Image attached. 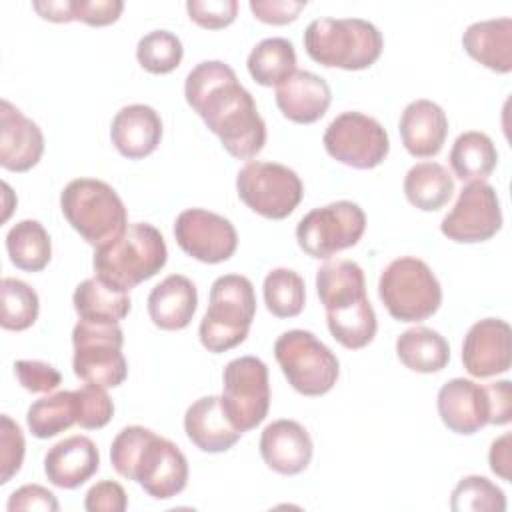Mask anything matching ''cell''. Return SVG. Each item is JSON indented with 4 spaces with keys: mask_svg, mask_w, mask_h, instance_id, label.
I'll list each match as a JSON object with an SVG mask.
<instances>
[{
    "mask_svg": "<svg viewBox=\"0 0 512 512\" xmlns=\"http://www.w3.org/2000/svg\"><path fill=\"white\" fill-rule=\"evenodd\" d=\"M488 460H490V470L500 476L502 480H510V466H512V458H510V434H502L500 438H496L490 444V452H488Z\"/></svg>",
    "mask_w": 512,
    "mask_h": 512,
    "instance_id": "c3c4849f",
    "label": "cell"
},
{
    "mask_svg": "<svg viewBox=\"0 0 512 512\" xmlns=\"http://www.w3.org/2000/svg\"><path fill=\"white\" fill-rule=\"evenodd\" d=\"M316 290L336 342L348 350H360L374 340L376 314L366 296L364 270L354 260L322 264L316 272Z\"/></svg>",
    "mask_w": 512,
    "mask_h": 512,
    "instance_id": "3957f363",
    "label": "cell"
},
{
    "mask_svg": "<svg viewBox=\"0 0 512 512\" xmlns=\"http://www.w3.org/2000/svg\"><path fill=\"white\" fill-rule=\"evenodd\" d=\"M44 152L40 126L8 100L0 102V164L12 172L34 168Z\"/></svg>",
    "mask_w": 512,
    "mask_h": 512,
    "instance_id": "ffe728a7",
    "label": "cell"
},
{
    "mask_svg": "<svg viewBox=\"0 0 512 512\" xmlns=\"http://www.w3.org/2000/svg\"><path fill=\"white\" fill-rule=\"evenodd\" d=\"M128 498L124 488L114 480L96 482L84 498V508L88 512H124Z\"/></svg>",
    "mask_w": 512,
    "mask_h": 512,
    "instance_id": "ee69618b",
    "label": "cell"
},
{
    "mask_svg": "<svg viewBox=\"0 0 512 512\" xmlns=\"http://www.w3.org/2000/svg\"><path fill=\"white\" fill-rule=\"evenodd\" d=\"M396 354L412 372L432 374L446 368L450 346L440 332L426 326H414L396 338Z\"/></svg>",
    "mask_w": 512,
    "mask_h": 512,
    "instance_id": "83f0119b",
    "label": "cell"
},
{
    "mask_svg": "<svg viewBox=\"0 0 512 512\" xmlns=\"http://www.w3.org/2000/svg\"><path fill=\"white\" fill-rule=\"evenodd\" d=\"M26 424L36 438H54L56 434L78 424V402L74 390H62L30 404Z\"/></svg>",
    "mask_w": 512,
    "mask_h": 512,
    "instance_id": "836d02e7",
    "label": "cell"
},
{
    "mask_svg": "<svg viewBox=\"0 0 512 512\" xmlns=\"http://www.w3.org/2000/svg\"><path fill=\"white\" fill-rule=\"evenodd\" d=\"M464 50L492 72L512 70V20L492 18L470 24L462 34Z\"/></svg>",
    "mask_w": 512,
    "mask_h": 512,
    "instance_id": "4316f807",
    "label": "cell"
},
{
    "mask_svg": "<svg viewBox=\"0 0 512 512\" xmlns=\"http://www.w3.org/2000/svg\"><path fill=\"white\" fill-rule=\"evenodd\" d=\"M448 134L446 112L432 100H412L400 116V138L404 148L416 158L436 156Z\"/></svg>",
    "mask_w": 512,
    "mask_h": 512,
    "instance_id": "cb8c5ba5",
    "label": "cell"
},
{
    "mask_svg": "<svg viewBox=\"0 0 512 512\" xmlns=\"http://www.w3.org/2000/svg\"><path fill=\"white\" fill-rule=\"evenodd\" d=\"M326 152L356 170H370L384 162L390 150L384 126L362 112L348 110L338 114L324 130Z\"/></svg>",
    "mask_w": 512,
    "mask_h": 512,
    "instance_id": "5bb4252c",
    "label": "cell"
},
{
    "mask_svg": "<svg viewBox=\"0 0 512 512\" xmlns=\"http://www.w3.org/2000/svg\"><path fill=\"white\" fill-rule=\"evenodd\" d=\"M274 356L288 384L304 396H322L338 380L336 354L308 330L282 332L274 342Z\"/></svg>",
    "mask_w": 512,
    "mask_h": 512,
    "instance_id": "9c48e42d",
    "label": "cell"
},
{
    "mask_svg": "<svg viewBox=\"0 0 512 512\" xmlns=\"http://www.w3.org/2000/svg\"><path fill=\"white\" fill-rule=\"evenodd\" d=\"M168 258L164 236L148 222L128 224L108 244L94 250L96 278L108 286L130 292L140 282L156 276Z\"/></svg>",
    "mask_w": 512,
    "mask_h": 512,
    "instance_id": "277c9868",
    "label": "cell"
},
{
    "mask_svg": "<svg viewBox=\"0 0 512 512\" xmlns=\"http://www.w3.org/2000/svg\"><path fill=\"white\" fill-rule=\"evenodd\" d=\"M450 508L454 512H504L506 496L500 486L484 476H464L452 490Z\"/></svg>",
    "mask_w": 512,
    "mask_h": 512,
    "instance_id": "74e56055",
    "label": "cell"
},
{
    "mask_svg": "<svg viewBox=\"0 0 512 512\" xmlns=\"http://www.w3.org/2000/svg\"><path fill=\"white\" fill-rule=\"evenodd\" d=\"M236 192L256 214L270 220H282L300 204L304 184L300 176L284 164L250 160L236 176Z\"/></svg>",
    "mask_w": 512,
    "mask_h": 512,
    "instance_id": "8fae6325",
    "label": "cell"
},
{
    "mask_svg": "<svg viewBox=\"0 0 512 512\" xmlns=\"http://www.w3.org/2000/svg\"><path fill=\"white\" fill-rule=\"evenodd\" d=\"M32 8L50 22H72V0H48L34 2Z\"/></svg>",
    "mask_w": 512,
    "mask_h": 512,
    "instance_id": "681fc988",
    "label": "cell"
},
{
    "mask_svg": "<svg viewBox=\"0 0 512 512\" xmlns=\"http://www.w3.org/2000/svg\"><path fill=\"white\" fill-rule=\"evenodd\" d=\"M40 310V300L34 288L18 278H2L0 282V324L4 330L30 328Z\"/></svg>",
    "mask_w": 512,
    "mask_h": 512,
    "instance_id": "d590c367",
    "label": "cell"
},
{
    "mask_svg": "<svg viewBox=\"0 0 512 512\" xmlns=\"http://www.w3.org/2000/svg\"><path fill=\"white\" fill-rule=\"evenodd\" d=\"M24 434L20 426L8 416H0V484H8L22 468L24 460Z\"/></svg>",
    "mask_w": 512,
    "mask_h": 512,
    "instance_id": "ab89813d",
    "label": "cell"
},
{
    "mask_svg": "<svg viewBox=\"0 0 512 512\" xmlns=\"http://www.w3.org/2000/svg\"><path fill=\"white\" fill-rule=\"evenodd\" d=\"M450 168L462 182L484 180L498 164V152L492 138L478 130L462 132L448 156Z\"/></svg>",
    "mask_w": 512,
    "mask_h": 512,
    "instance_id": "4dcf8cb0",
    "label": "cell"
},
{
    "mask_svg": "<svg viewBox=\"0 0 512 512\" xmlns=\"http://www.w3.org/2000/svg\"><path fill=\"white\" fill-rule=\"evenodd\" d=\"M74 392L78 402V424L82 428L96 430L110 422L114 414V402L108 396L106 388L96 384H84Z\"/></svg>",
    "mask_w": 512,
    "mask_h": 512,
    "instance_id": "f35d334b",
    "label": "cell"
},
{
    "mask_svg": "<svg viewBox=\"0 0 512 512\" xmlns=\"http://www.w3.org/2000/svg\"><path fill=\"white\" fill-rule=\"evenodd\" d=\"M14 374L22 384V388L34 394L52 392L62 382L60 372L52 364H46L40 360H18L14 364Z\"/></svg>",
    "mask_w": 512,
    "mask_h": 512,
    "instance_id": "b9f144b4",
    "label": "cell"
},
{
    "mask_svg": "<svg viewBox=\"0 0 512 512\" xmlns=\"http://www.w3.org/2000/svg\"><path fill=\"white\" fill-rule=\"evenodd\" d=\"M490 396V424L504 426L512 418V384L510 380H498L486 386Z\"/></svg>",
    "mask_w": 512,
    "mask_h": 512,
    "instance_id": "7dc6e473",
    "label": "cell"
},
{
    "mask_svg": "<svg viewBox=\"0 0 512 512\" xmlns=\"http://www.w3.org/2000/svg\"><path fill=\"white\" fill-rule=\"evenodd\" d=\"M188 106L238 160H252L266 144V124L252 94L222 60L196 64L184 82Z\"/></svg>",
    "mask_w": 512,
    "mask_h": 512,
    "instance_id": "6da1fadb",
    "label": "cell"
},
{
    "mask_svg": "<svg viewBox=\"0 0 512 512\" xmlns=\"http://www.w3.org/2000/svg\"><path fill=\"white\" fill-rule=\"evenodd\" d=\"M264 302L276 318H294L304 310L306 286L298 272L274 268L264 278Z\"/></svg>",
    "mask_w": 512,
    "mask_h": 512,
    "instance_id": "e575fe53",
    "label": "cell"
},
{
    "mask_svg": "<svg viewBox=\"0 0 512 512\" xmlns=\"http://www.w3.org/2000/svg\"><path fill=\"white\" fill-rule=\"evenodd\" d=\"M312 438L296 420H274L260 436V456L278 474L294 476L308 468L312 460Z\"/></svg>",
    "mask_w": 512,
    "mask_h": 512,
    "instance_id": "d6986e66",
    "label": "cell"
},
{
    "mask_svg": "<svg viewBox=\"0 0 512 512\" xmlns=\"http://www.w3.org/2000/svg\"><path fill=\"white\" fill-rule=\"evenodd\" d=\"M110 462L120 476L138 482L158 500L180 494L188 482V460L182 450L144 426H126L116 434Z\"/></svg>",
    "mask_w": 512,
    "mask_h": 512,
    "instance_id": "7a4b0ae2",
    "label": "cell"
},
{
    "mask_svg": "<svg viewBox=\"0 0 512 512\" xmlns=\"http://www.w3.org/2000/svg\"><path fill=\"white\" fill-rule=\"evenodd\" d=\"M10 262L26 272H40L52 258V242L38 220H20L6 234Z\"/></svg>",
    "mask_w": 512,
    "mask_h": 512,
    "instance_id": "d6a6232c",
    "label": "cell"
},
{
    "mask_svg": "<svg viewBox=\"0 0 512 512\" xmlns=\"http://www.w3.org/2000/svg\"><path fill=\"white\" fill-rule=\"evenodd\" d=\"M304 48L326 68L364 70L380 58L384 38L364 18H316L304 30Z\"/></svg>",
    "mask_w": 512,
    "mask_h": 512,
    "instance_id": "5b68a950",
    "label": "cell"
},
{
    "mask_svg": "<svg viewBox=\"0 0 512 512\" xmlns=\"http://www.w3.org/2000/svg\"><path fill=\"white\" fill-rule=\"evenodd\" d=\"M512 330L506 320L484 318L470 326L462 344V364L474 378L504 374L512 364Z\"/></svg>",
    "mask_w": 512,
    "mask_h": 512,
    "instance_id": "e0dca14e",
    "label": "cell"
},
{
    "mask_svg": "<svg viewBox=\"0 0 512 512\" xmlns=\"http://www.w3.org/2000/svg\"><path fill=\"white\" fill-rule=\"evenodd\" d=\"M116 150L128 160L150 156L162 140L160 114L146 104H128L116 112L110 126Z\"/></svg>",
    "mask_w": 512,
    "mask_h": 512,
    "instance_id": "7402d4cb",
    "label": "cell"
},
{
    "mask_svg": "<svg viewBox=\"0 0 512 512\" xmlns=\"http://www.w3.org/2000/svg\"><path fill=\"white\" fill-rule=\"evenodd\" d=\"M256 314L252 282L242 274H224L210 288L208 310L200 322V342L208 352L220 354L236 348L248 336Z\"/></svg>",
    "mask_w": 512,
    "mask_h": 512,
    "instance_id": "52a82bcc",
    "label": "cell"
},
{
    "mask_svg": "<svg viewBox=\"0 0 512 512\" xmlns=\"http://www.w3.org/2000/svg\"><path fill=\"white\" fill-rule=\"evenodd\" d=\"M74 374L84 384L116 388L128 376V364L122 354L124 334L112 322L78 320L72 330Z\"/></svg>",
    "mask_w": 512,
    "mask_h": 512,
    "instance_id": "30bf717a",
    "label": "cell"
},
{
    "mask_svg": "<svg viewBox=\"0 0 512 512\" xmlns=\"http://www.w3.org/2000/svg\"><path fill=\"white\" fill-rule=\"evenodd\" d=\"M438 414L444 426L456 434H474L490 424V396L488 388L468 378H452L436 398Z\"/></svg>",
    "mask_w": 512,
    "mask_h": 512,
    "instance_id": "ac0fdd59",
    "label": "cell"
},
{
    "mask_svg": "<svg viewBox=\"0 0 512 512\" xmlns=\"http://www.w3.org/2000/svg\"><path fill=\"white\" fill-rule=\"evenodd\" d=\"M502 228L500 200L484 180L466 182L460 190L454 208L442 218L440 230L448 240L474 244L490 240Z\"/></svg>",
    "mask_w": 512,
    "mask_h": 512,
    "instance_id": "9a60e30c",
    "label": "cell"
},
{
    "mask_svg": "<svg viewBox=\"0 0 512 512\" xmlns=\"http://www.w3.org/2000/svg\"><path fill=\"white\" fill-rule=\"evenodd\" d=\"M332 102L328 82L308 70H294L276 86V106L296 124H312L320 120Z\"/></svg>",
    "mask_w": 512,
    "mask_h": 512,
    "instance_id": "603a6c76",
    "label": "cell"
},
{
    "mask_svg": "<svg viewBox=\"0 0 512 512\" xmlns=\"http://www.w3.org/2000/svg\"><path fill=\"white\" fill-rule=\"evenodd\" d=\"M220 404L236 430L256 428L270 408L268 366L256 356L230 360L222 372Z\"/></svg>",
    "mask_w": 512,
    "mask_h": 512,
    "instance_id": "4fadbf2b",
    "label": "cell"
},
{
    "mask_svg": "<svg viewBox=\"0 0 512 512\" xmlns=\"http://www.w3.org/2000/svg\"><path fill=\"white\" fill-rule=\"evenodd\" d=\"M6 508H8V512H16V510H50V512H56V510H60V504L48 488H44L40 484H26V486H20L18 490H14L10 494Z\"/></svg>",
    "mask_w": 512,
    "mask_h": 512,
    "instance_id": "bcb514c9",
    "label": "cell"
},
{
    "mask_svg": "<svg viewBox=\"0 0 512 512\" xmlns=\"http://www.w3.org/2000/svg\"><path fill=\"white\" fill-rule=\"evenodd\" d=\"M198 306V292L190 278L170 274L148 294V314L160 330H182Z\"/></svg>",
    "mask_w": 512,
    "mask_h": 512,
    "instance_id": "484cf974",
    "label": "cell"
},
{
    "mask_svg": "<svg viewBox=\"0 0 512 512\" xmlns=\"http://www.w3.org/2000/svg\"><path fill=\"white\" fill-rule=\"evenodd\" d=\"M248 72L260 86H278L296 70V50L288 38H264L248 54Z\"/></svg>",
    "mask_w": 512,
    "mask_h": 512,
    "instance_id": "1f68e13d",
    "label": "cell"
},
{
    "mask_svg": "<svg viewBox=\"0 0 512 512\" xmlns=\"http://www.w3.org/2000/svg\"><path fill=\"white\" fill-rule=\"evenodd\" d=\"M186 10L192 22L202 28L218 30L234 22L238 12L236 0H190L186 2Z\"/></svg>",
    "mask_w": 512,
    "mask_h": 512,
    "instance_id": "60d3db41",
    "label": "cell"
},
{
    "mask_svg": "<svg viewBox=\"0 0 512 512\" xmlns=\"http://www.w3.org/2000/svg\"><path fill=\"white\" fill-rule=\"evenodd\" d=\"M100 468V452L88 436H68L44 456V474L50 484L74 490L88 482Z\"/></svg>",
    "mask_w": 512,
    "mask_h": 512,
    "instance_id": "44dd1931",
    "label": "cell"
},
{
    "mask_svg": "<svg viewBox=\"0 0 512 512\" xmlns=\"http://www.w3.org/2000/svg\"><path fill=\"white\" fill-rule=\"evenodd\" d=\"M184 56L182 42L170 30H152L138 40L136 58L150 74H168L180 66Z\"/></svg>",
    "mask_w": 512,
    "mask_h": 512,
    "instance_id": "8d00e7d4",
    "label": "cell"
},
{
    "mask_svg": "<svg viewBox=\"0 0 512 512\" xmlns=\"http://www.w3.org/2000/svg\"><path fill=\"white\" fill-rule=\"evenodd\" d=\"M378 296L400 322H422L442 304V288L432 268L416 256L392 260L380 274Z\"/></svg>",
    "mask_w": 512,
    "mask_h": 512,
    "instance_id": "ba28073f",
    "label": "cell"
},
{
    "mask_svg": "<svg viewBox=\"0 0 512 512\" xmlns=\"http://www.w3.org/2000/svg\"><path fill=\"white\" fill-rule=\"evenodd\" d=\"M72 304L80 320L118 324L130 312L128 292L116 290L100 278H86L74 290Z\"/></svg>",
    "mask_w": 512,
    "mask_h": 512,
    "instance_id": "f1b7e54d",
    "label": "cell"
},
{
    "mask_svg": "<svg viewBox=\"0 0 512 512\" xmlns=\"http://www.w3.org/2000/svg\"><path fill=\"white\" fill-rule=\"evenodd\" d=\"M174 238L188 256L206 264L228 260L238 246L234 224L204 208H188L180 212L174 222Z\"/></svg>",
    "mask_w": 512,
    "mask_h": 512,
    "instance_id": "2e32d148",
    "label": "cell"
},
{
    "mask_svg": "<svg viewBox=\"0 0 512 512\" xmlns=\"http://www.w3.org/2000/svg\"><path fill=\"white\" fill-rule=\"evenodd\" d=\"M122 0H72V18L88 26H108L120 18Z\"/></svg>",
    "mask_w": 512,
    "mask_h": 512,
    "instance_id": "7bdbcfd3",
    "label": "cell"
},
{
    "mask_svg": "<svg viewBox=\"0 0 512 512\" xmlns=\"http://www.w3.org/2000/svg\"><path fill=\"white\" fill-rule=\"evenodd\" d=\"M184 430L188 440L208 454L230 450L242 436L228 420L220 396H202L194 400L184 414Z\"/></svg>",
    "mask_w": 512,
    "mask_h": 512,
    "instance_id": "d4e9b609",
    "label": "cell"
},
{
    "mask_svg": "<svg viewBox=\"0 0 512 512\" xmlns=\"http://www.w3.org/2000/svg\"><path fill=\"white\" fill-rule=\"evenodd\" d=\"M364 230V210L356 202L338 200L302 216L296 226V240L308 256L326 260L340 250L356 246Z\"/></svg>",
    "mask_w": 512,
    "mask_h": 512,
    "instance_id": "7c38bea8",
    "label": "cell"
},
{
    "mask_svg": "<svg viewBox=\"0 0 512 512\" xmlns=\"http://www.w3.org/2000/svg\"><path fill=\"white\" fill-rule=\"evenodd\" d=\"M404 194L412 206L424 212L440 210L454 194V178L438 162H418L404 176Z\"/></svg>",
    "mask_w": 512,
    "mask_h": 512,
    "instance_id": "f546056e",
    "label": "cell"
},
{
    "mask_svg": "<svg viewBox=\"0 0 512 512\" xmlns=\"http://www.w3.org/2000/svg\"><path fill=\"white\" fill-rule=\"evenodd\" d=\"M60 208L68 224L94 248L120 236L128 226L122 198L104 180L76 178L60 194Z\"/></svg>",
    "mask_w": 512,
    "mask_h": 512,
    "instance_id": "8992f818",
    "label": "cell"
},
{
    "mask_svg": "<svg viewBox=\"0 0 512 512\" xmlns=\"http://www.w3.org/2000/svg\"><path fill=\"white\" fill-rule=\"evenodd\" d=\"M306 0H250L252 14L266 24L282 26L288 22H294L298 14L304 10Z\"/></svg>",
    "mask_w": 512,
    "mask_h": 512,
    "instance_id": "f6af8a7d",
    "label": "cell"
}]
</instances>
